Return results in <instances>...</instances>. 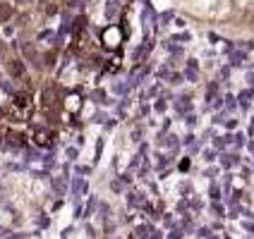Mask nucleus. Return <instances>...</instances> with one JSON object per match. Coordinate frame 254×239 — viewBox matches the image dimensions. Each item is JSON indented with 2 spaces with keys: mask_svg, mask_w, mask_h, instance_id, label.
I'll return each instance as SVG.
<instances>
[{
  "mask_svg": "<svg viewBox=\"0 0 254 239\" xmlns=\"http://www.w3.org/2000/svg\"><path fill=\"white\" fill-rule=\"evenodd\" d=\"M103 41H106V46H111V48H115V46L120 43V31H118L115 27L106 29V31H103Z\"/></svg>",
  "mask_w": 254,
  "mask_h": 239,
  "instance_id": "f257e3e1",
  "label": "nucleus"
},
{
  "mask_svg": "<svg viewBox=\"0 0 254 239\" xmlns=\"http://www.w3.org/2000/svg\"><path fill=\"white\" fill-rule=\"evenodd\" d=\"M10 17V5H2L0 7V19H7Z\"/></svg>",
  "mask_w": 254,
  "mask_h": 239,
  "instance_id": "f03ea898",
  "label": "nucleus"
}]
</instances>
